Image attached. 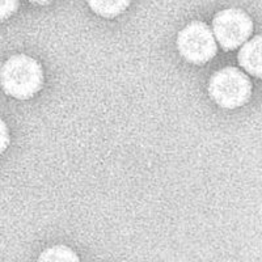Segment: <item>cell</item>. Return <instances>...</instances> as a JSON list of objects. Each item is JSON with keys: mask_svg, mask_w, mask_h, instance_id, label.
Segmentation results:
<instances>
[{"mask_svg": "<svg viewBox=\"0 0 262 262\" xmlns=\"http://www.w3.org/2000/svg\"><path fill=\"white\" fill-rule=\"evenodd\" d=\"M209 92L219 106L235 109L243 106L249 100L252 83L243 71L235 67H226L212 75Z\"/></svg>", "mask_w": 262, "mask_h": 262, "instance_id": "obj_2", "label": "cell"}, {"mask_svg": "<svg viewBox=\"0 0 262 262\" xmlns=\"http://www.w3.org/2000/svg\"><path fill=\"white\" fill-rule=\"evenodd\" d=\"M177 48L182 57L194 64L209 62L217 51L214 33L201 21H194L180 32Z\"/></svg>", "mask_w": 262, "mask_h": 262, "instance_id": "obj_3", "label": "cell"}, {"mask_svg": "<svg viewBox=\"0 0 262 262\" xmlns=\"http://www.w3.org/2000/svg\"><path fill=\"white\" fill-rule=\"evenodd\" d=\"M4 92L18 100L33 97L43 84V71L36 59L18 54L9 58L0 71Z\"/></svg>", "mask_w": 262, "mask_h": 262, "instance_id": "obj_1", "label": "cell"}, {"mask_svg": "<svg viewBox=\"0 0 262 262\" xmlns=\"http://www.w3.org/2000/svg\"><path fill=\"white\" fill-rule=\"evenodd\" d=\"M253 32V23L242 9H224L212 20L215 39L224 50H235L244 45Z\"/></svg>", "mask_w": 262, "mask_h": 262, "instance_id": "obj_4", "label": "cell"}, {"mask_svg": "<svg viewBox=\"0 0 262 262\" xmlns=\"http://www.w3.org/2000/svg\"><path fill=\"white\" fill-rule=\"evenodd\" d=\"M9 144V133L6 123L0 119V155L7 149Z\"/></svg>", "mask_w": 262, "mask_h": 262, "instance_id": "obj_9", "label": "cell"}, {"mask_svg": "<svg viewBox=\"0 0 262 262\" xmlns=\"http://www.w3.org/2000/svg\"><path fill=\"white\" fill-rule=\"evenodd\" d=\"M238 63L248 74L262 78V36L245 42L238 53Z\"/></svg>", "mask_w": 262, "mask_h": 262, "instance_id": "obj_5", "label": "cell"}, {"mask_svg": "<svg viewBox=\"0 0 262 262\" xmlns=\"http://www.w3.org/2000/svg\"><path fill=\"white\" fill-rule=\"evenodd\" d=\"M88 4L98 16L112 18L125 12L130 0H88Z\"/></svg>", "mask_w": 262, "mask_h": 262, "instance_id": "obj_6", "label": "cell"}, {"mask_svg": "<svg viewBox=\"0 0 262 262\" xmlns=\"http://www.w3.org/2000/svg\"><path fill=\"white\" fill-rule=\"evenodd\" d=\"M32 3L39 4V6H46V4H50L54 0H30Z\"/></svg>", "mask_w": 262, "mask_h": 262, "instance_id": "obj_10", "label": "cell"}, {"mask_svg": "<svg viewBox=\"0 0 262 262\" xmlns=\"http://www.w3.org/2000/svg\"><path fill=\"white\" fill-rule=\"evenodd\" d=\"M18 8V0H0V21L11 17Z\"/></svg>", "mask_w": 262, "mask_h": 262, "instance_id": "obj_8", "label": "cell"}, {"mask_svg": "<svg viewBox=\"0 0 262 262\" xmlns=\"http://www.w3.org/2000/svg\"><path fill=\"white\" fill-rule=\"evenodd\" d=\"M39 259L41 261H78L79 257L70 248L64 247V245H55V247L46 249L39 256Z\"/></svg>", "mask_w": 262, "mask_h": 262, "instance_id": "obj_7", "label": "cell"}]
</instances>
